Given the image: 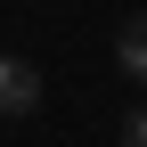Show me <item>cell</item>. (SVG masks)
I'll use <instances>...</instances> for the list:
<instances>
[{"label":"cell","mask_w":147,"mask_h":147,"mask_svg":"<svg viewBox=\"0 0 147 147\" xmlns=\"http://www.w3.org/2000/svg\"><path fill=\"white\" fill-rule=\"evenodd\" d=\"M33 106H41V74H33L25 57H0V123L33 115Z\"/></svg>","instance_id":"cell-1"},{"label":"cell","mask_w":147,"mask_h":147,"mask_svg":"<svg viewBox=\"0 0 147 147\" xmlns=\"http://www.w3.org/2000/svg\"><path fill=\"white\" fill-rule=\"evenodd\" d=\"M115 65L131 74V82H147V16H131V25L115 33Z\"/></svg>","instance_id":"cell-2"},{"label":"cell","mask_w":147,"mask_h":147,"mask_svg":"<svg viewBox=\"0 0 147 147\" xmlns=\"http://www.w3.org/2000/svg\"><path fill=\"white\" fill-rule=\"evenodd\" d=\"M123 147H147V98L131 106V115H123Z\"/></svg>","instance_id":"cell-3"}]
</instances>
